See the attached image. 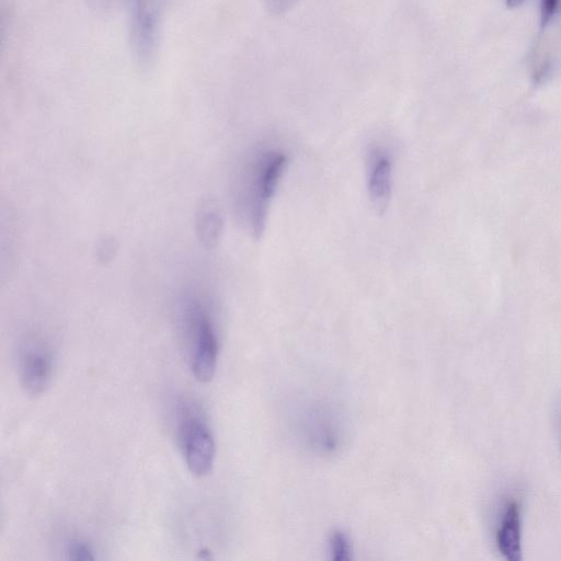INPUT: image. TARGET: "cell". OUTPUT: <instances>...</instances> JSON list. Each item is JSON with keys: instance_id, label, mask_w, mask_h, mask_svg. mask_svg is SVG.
<instances>
[{"instance_id": "1", "label": "cell", "mask_w": 561, "mask_h": 561, "mask_svg": "<svg viewBox=\"0 0 561 561\" xmlns=\"http://www.w3.org/2000/svg\"><path fill=\"white\" fill-rule=\"evenodd\" d=\"M181 323L187 341L192 374L200 383L214 379L219 361L220 339L205 297L189 295L181 308Z\"/></svg>"}, {"instance_id": "2", "label": "cell", "mask_w": 561, "mask_h": 561, "mask_svg": "<svg viewBox=\"0 0 561 561\" xmlns=\"http://www.w3.org/2000/svg\"><path fill=\"white\" fill-rule=\"evenodd\" d=\"M177 438L189 471L198 477L212 472L216 445L208 419L201 408L192 402L179 407Z\"/></svg>"}, {"instance_id": "3", "label": "cell", "mask_w": 561, "mask_h": 561, "mask_svg": "<svg viewBox=\"0 0 561 561\" xmlns=\"http://www.w3.org/2000/svg\"><path fill=\"white\" fill-rule=\"evenodd\" d=\"M286 156L277 152L263 155L250 174L246 208L249 223L259 236L265 228L269 203L276 192L286 167Z\"/></svg>"}, {"instance_id": "4", "label": "cell", "mask_w": 561, "mask_h": 561, "mask_svg": "<svg viewBox=\"0 0 561 561\" xmlns=\"http://www.w3.org/2000/svg\"><path fill=\"white\" fill-rule=\"evenodd\" d=\"M55 368L51 347L42 339H28L18 356L19 377L22 387L33 396H39L50 387Z\"/></svg>"}, {"instance_id": "5", "label": "cell", "mask_w": 561, "mask_h": 561, "mask_svg": "<svg viewBox=\"0 0 561 561\" xmlns=\"http://www.w3.org/2000/svg\"><path fill=\"white\" fill-rule=\"evenodd\" d=\"M499 552L508 561H522V508L518 500L511 499L503 510L497 532Z\"/></svg>"}, {"instance_id": "6", "label": "cell", "mask_w": 561, "mask_h": 561, "mask_svg": "<svg viewBox=\"0 0 561 561\" xmlns=\"http://www.w3.org/2000/svg\"><path fill=\"white\" fill-rule=\"evenodd\" d=\"M369 192L373 209L377 214L384 215L392 196V163L385 155L374 159Z\"/></svg>"}, {"instance_id": "7", "label": "cell", "mask_w": 561, "mask_h": 561, "mask_svg": "<svg viewBox=\"0 0 561 561\" xmlns=\"http://www.w3.org/2000/svg\"><path fill=\"white\" fill-rule=\"evenodd\" d=\"M66 554L71 560H95L93 548L83 541H72L67 546Z\"/></svg>"}, {"instance_id": "8", "label": "cell", "mask_w": 561, "mask_h": 561, "mask_svg": "<svg viewBox=\"0 0 561 561\" xmlns=\"http://www.w3.org/2000/svg\"><path fill=\"white\" fill-rule=\"evenodd\" d=\"M300 0H263V4L271 16L281 17L288 14Z\"/></svg>"}, {"instance_id": "9", "label": "cell", "mask_w": 561, "mask_h": 561, "mask_svg": "<svg viewBox=\"0 0 561 561\" xmlns=\"http://www.w3.org/2000/svg\"><path fill=\"white\" fill-rule=\"evenodd\" d=\"M332 553L335 554V559L345 560L348 559V554L350 552L349 544L345 535L337 532L334 537H332Z\"/></svg>"}, {"instance_id": "10", "label": "cell", "mask_w": 561, "mask_h": 561, "mask_svg": "<svg viewBox=\"0 0 561 561\" xmlns=\"http://www.w3.org/2000/svg\"><path fill=\"white\" fill-rule=\"evenodd\" d=\"M560 0H543L541 9L542 27H546L556 14Z\"/></svg>"}, {"instance_id": "11", "label": "cell", "mask_w": 561, "mask_h": 561, "mask_svg": "<svg viewBox=\"0 0 561 561\" xmlns=\"http://www.w3.org/2000/svg\"><path fill=\"white\" fill-rule=\"evenodd\" d=\"M524 3V0H507V4L511 8L519 7Z\"/></svg>"}]
</instances>
